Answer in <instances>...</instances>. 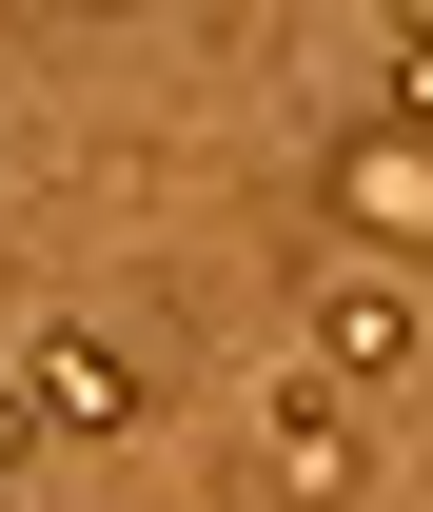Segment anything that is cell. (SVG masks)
Instances as JSON below:
<instances>
[{"label":"cell","instance_id":"7a4b0ae2","mask_svg":"<svg viewBox=\"0 0 433 512\" xmlns=\"http://www.w3.org/2000/svg\"><path fill=\"white\" fill-rule=\"evenodd\" d=\"M256 493H276V512H355L374 493V414L335 375H276V394H256Z\"/></svg>","mask_w":433,"mask_h":512},{"label":"cell","instance_id":"277c9868","mask_svg":"<svg viewBox=\"0 0 433 512\" xmlns=\"http://www.w3.org/2000/svg\"><path fill=\"white\" fill-rule=\"evenodd\" d=\"M335 217L394 237V256H433V138H355V158H335Z\"/></svg>","mask_w":433,"mask_h":512},{"label":"cell","instance_id":"3957f363","mask_svg":"<svg viewBox=\"0 0 433 512\" xmlns=\"http://www.w3.org/2000/svg\"><path fill=\"white\" fill-rule=\"evenodd\" d=\"M414 355H433V316L394 296V276H315V375L355 394V414H374L394 375H414Z\"/></svg>","mask_w":433,"mask_h":512},{"label":"cell","instance_id":"6da1fadb","mask_svg":"<svg viewBox=\"0 0 433 512\" xmlns=\"http://www.w3.org/2000/svg\"><path fill=\"white\" fill-rule=\"evenodd\" d=\"M0 394H20V434H60V453H119L138 414H158L138 335H99V316H40L20 355H0Z\"/></svg>","mask_w":433,"mask_h":512},{"label":"cell","instance_id":"5b68a950","mask_svg":"<svg viewBox=\"0 0 433 512\" xmlns=\"http://www.w3.org/2000/svg\"><path fill=\"white\" fill-rule=\"evenodd\" d=\"M374 99H394V138H433V20H374Z\"/></svg>","mask_w":433,"mask_h":512}]
</instances>
